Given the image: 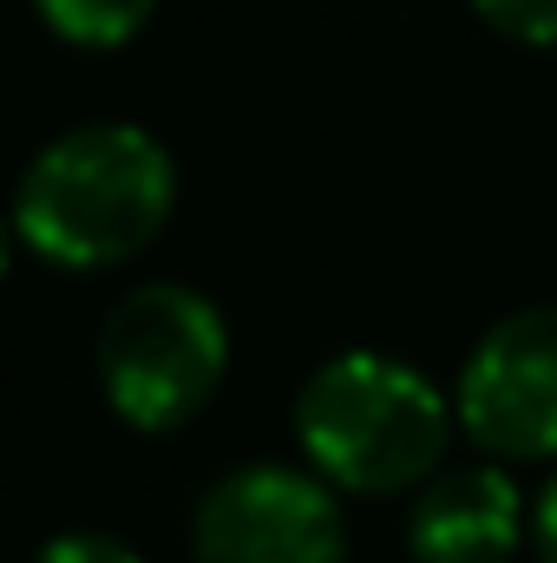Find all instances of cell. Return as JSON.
Returning a JSON list of instances; mask_svg holds the SVG:
<instances>
[{"label": "cell", "mask_w": 557, "mask_h": 563, "mask_svg": "<svg viewBox=\"0 0 557 563\" xmlns=\"http://www.w3.org/2000/svg\"><path fill=\"white\" fill-rule=\"evenodd\" d=\"M177 164L144 125H79L46 144L13 197V230L53 269H112L171 223Z\"/></svg>", "instance_id": "6da1fadb"}, {"label": "cell", "mask_w": 557, "mask_h": 563, "mask_svg": "<svg viewBox=\"0 0 557 563\" xmlns=\"http://www.w3.org/2000/svg\"><path fill=\"white\" fill-rule=\"evenodd\" d=\"M295 432L315 472L341 492L387 498L439 472L446 400L439 387L387 354H335L308 374L295 400Z\"/></svg>", "instance_id": "7a4b0ae2"}, {"label": "cell", "mask_w": 557, "mask_h": 563, "mask_svg": "<svg viewBox=\"0 0 557 563\" xmlns=\"http://www.w3.org/2000/svg\"><path fill=\"white\" fill-rule=\"evenodd\" d=\"M230 367V328L184 282L132 288L99 328V387L139 432H177L210 407Z\"/></svg>", "instance_id": "3957f363"}, {"label": "cell", "mask_w": 557, "mask_h": 563, "mask_svg": "<svg viewBox=\"0 0 557 563\" xmlns=\"http://www.w3.org/2000/svg\"><path fill=\"white\" fill-rule=\"evenodd\" d=\"M197 563H341L348 531L321 478L288 465H243L197 498Z\"/></svg>", "instance_id": "277c9868"}, {"label": "cell", "mask_w": 557, "mask_h": 563, "mask_svg": "<svg viewBox=\"0 0 557 563\" xmlns=\"http://www.w3.org/2000/svg\"><path fill=\"white\" fill-rule=\"evenodd\" d=\"M459 420L492 459H557V301L505 314L472 347Z\"/></svg>", "instance_id": "5b68a950"}, {"label": "cell", "mask_w": 557, "mask_h": 563, "mask_svg": "<svg viewBox=\"0 0 557 563\" xmlns=\"http://www.w3.org/2000/svg\"><path fill=\"white\" fill-rule=\"evenodd\" d=\"M525 498L499 465H466L446 478H426L414 518H407V551L414 563H512L525 538Z\"/></svg>", "instance_id": "8992f818"}, {"label": "cell", "mask_w": 557, "mask_h": 563, "mask_svg": "<svg viewBox=\"0 0 557 563\" xmlns=\"http://www.w3.org/2000/svg\"><path fill=\"white\" fill-rule=\"evenodd\" d=\"M33 13L53 40L79 46V53H112L151 26L157 0H33Z\"/></svg>", "instance_id": "52a82bcc"}, {"label": "cell", "mask_w": 557, "mask_h": 563, "mask_svg": "<svg viewBox=\"0 0 557 563\" xmlns=\"http://www.w3.org/2000/svg\"><path fill=\"white\" fill-rule=\"evenodd\" d=\"M472 13L518 46H557V0H472Z\"/></svg>", "instance_id": "ba28073f"}, {"label": "cell", "mask_w": 557, "mask_h": 563, "mask_svg": "<svg viewBox=\"0 0 557 563\" xmlns=\"http://www.w3.org/2000/svg\"><path fill=\"white\" fill-rule=\"evenodd\" d=\"M40 563H144L132 544H119V538H106V531H59Z\"/></svg>", "instance_id": "9c48e42d"}, {"label": "cell", "mask_w": 557, "mask_h": 563, "mask_svg": "<svg viewBox=\"0 0 557 563\" xmlns=\"http://www.w3.org/2000/svg\"><path fill=\"white\" fill-rule=\"evenodd\" d=\"M532 544H538L545 563H557V478L538 492V505H532Z\"/></svg>", "instance_id": "30bf717a"}, {"label": "cell", "mask_w": 557, "mask_h": 563, "mask_svg": "<svg viewBox=\"0 0 557 563\" xmlns=\"http://www.w3.org/2000/svg\"><path fill=\"white\" fill-rule=\"evenodd\" d=\"M7 263H13V223L0 217V276H7Z\"/></svg>", "instance_id": "8fae6325"}]
</instances>
